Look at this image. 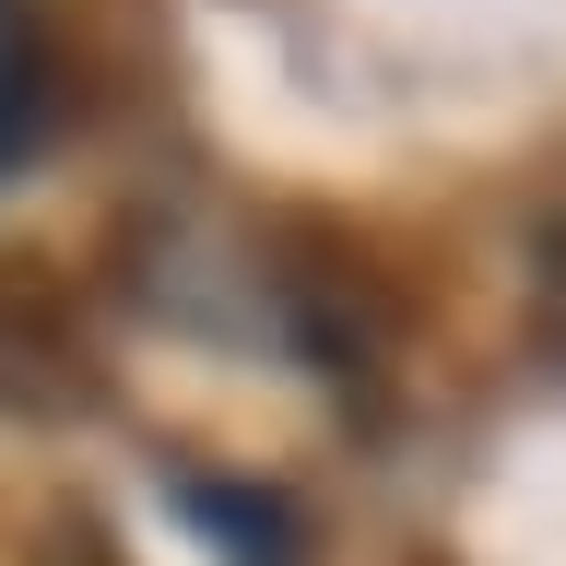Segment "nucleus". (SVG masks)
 Wrapping results in <instances>:
<instances>
[{
  "label": "nucleus",
  "instance_id": "f03ea898",
  "mask_svg": "<svg viewBox=\"0 0 566 566\" xmlns=\"http://www.w3.org/2000/svg\"><path fill=\"white\" fill-rule=\"evenodd\" d=\"M177 507L224 543V566H307V520L272 484H177Z\"/></svg>",
  "mask_w": 566,
  "mask_h": 566
},
{
  "label": "nucleus",
  "instance_id": "f257e3e1",
  "mask_svg": "<svg viewBox=\"0 0 566 566\" xmlns=\"http://www.w3.org/2000/svg\"><path fill=\"white\" fill-rule=\"evenodd\" d=\"M0 413L12 424H83L106 413V343L60 260H0Z\"/></svg>",
  "mask_w": 566,
  "mask_h": 566
},
{
  "label": "nucleus",
  "instance_id": "20e7f679",
  "mask_svg": "<svg viewBox=\"0 0 566 566\" xmlns=\"http://www.w3.org/2000/svg\"><path fill=\"white\" fill-rule=\"evenodd\" d=\"M531 318H543V354L566 366V201L543 212V237H531Z\"/></svg>",
  "mask_w": 566,
  "mask_h": 566
},
{
  "label": "nucleus",
  "instance_id": "7ed1b4c3",
  "mask_svg": "<svg viewBox=\"0 0 566 566\" xmlns=\"http://www.w3.org/2000/svg\"><path fill=\"white\" fill-rule=\"evenodd\" d=\"M48 106H60V71H48V12H35V0H0V177L35 154Z\"/></svg>",
  "mask_w": 566,
  "mask_h": 566
},
{
  "label": "nucleus",
  "instance_id": "39448f33",
  "mask_svg": "<svg viewBox=\"0 0 566 566\" xmlns=\"http://www.w3.org/2000/svg\"><path fill=\"white\" fill-rule=\"evenodd\" d=\"M35 566H118V543H106V531L83 520V507H71V520H48V543H35Z\"/></svg>",
  "mask_w": 566,
  "mask_h": 566
}]
</instances>
